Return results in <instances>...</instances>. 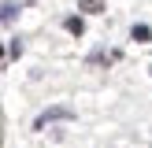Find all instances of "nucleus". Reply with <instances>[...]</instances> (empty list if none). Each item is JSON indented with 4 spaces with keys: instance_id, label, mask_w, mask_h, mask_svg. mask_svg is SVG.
Masks as SVG:
<instances>
[{
    "instance_id": "1",
    "label": "nucleus",
    "mask_w": 152,
    "mask_h": 148,
    "mask_svg": "<svg viewBox=\"0 0 152 148\" xmlns=\"http://www.w3.org/2000/svg\"><path fill=\"white\" fill-rule=\"evenodd\" d=\"M59 118H74V111L67 107V104H59V107H48V111H41V115H37L34 130H45L48 122H59Z\"/></svg>"
},
{
    "instance_id": "2",
    "label": "nucleus",
    "mask_w": 152,
    "mask_h": 148,
    "mask_svg": "<svg viewBox=\"0 0 152 148\" xmlns=\"http://www.w3.org/2000/svg\"><path fill=\"white\" fill-rule=\"evenodd\" d=\"M15 15H19V4H15V0H7V4L0 7V22H11Z\"/></svg>"
},
{
    "instance_id": "3",
    "label": "nucleus",
    "mask_w": 152,
    "mask_h": 148,
    "mask_svg": "<svg viewBox=\"0 0 152 148\" xmlns=\"http://www.w3.org/2000/svg\"><path fill=\"white\" fill-rule=\"evenodd\" d=\"M82 11H104V0H78Z\"/></svg>"
},
{
    "instance_id": "4",
    "label": "nucleus",
    "mask_w": 152,
    "mask_h": 148,
    "mask_svg": "<svg viewBox=\"0 0 152 148\" xmlns=\"http://www.w3.org/2000/svg\"><path fill=\"white\" fill-rule=\"evenodd\" d=\"M148 37H152L148 26H134V41H148Z\"/></svg>"
},
{
    "instance_id": "5",
    "label": "nucleus",
    "mask_w": 152,
    "mask_h": 148,
    "mask_svg": "<svg viewBox=\"0 0 152 148\" xmlns=\"http://www.w3.org/2000/svg\"><path fill=\"white\" fill-rule=\"evenodd\" d=\"M67 30H71V33H78V37H82V30H86V26H82V19H67Z\"/></svg>"
}]
</instances>
